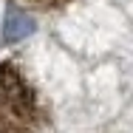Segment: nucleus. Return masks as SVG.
Listing matches in <instances>:
<instances>
[{"mask_svg": "<svg viewBox=\"0 0 133 133\" xmlns=\"http://www.w3.org/2000/svg\"><path fill=\"white\" fill-rule=\"evenodd\" d=\"M37 31V20L34 14L23 9L17 0L6 3V14H3V28H0V45L9 48V45H17L23 43L26 37H31Z\"/></svg>", "mask_w": 133, "mask_h": 133, "instance_id": "obj_2", "label": "nucleus"}, {"mask_svg": "<svg viewBox=\"0 0 133 133\" xmlns=\"http://www.w3.org/2000/svg\"><path fill=\"white\" fill-rule=\"evenodd\" d=\"M28 6H34V9H59V6H65V3H71V0H23Z\"/></svg>", "mask_w": 133, "mask_h": 133, "instance_id": "obj_3", "label": "nucleus"}, {"mask_svg": "<svg viewBox=\"0 0 133 133\" xmlns=\"http://www.w3.org/2000/svg\"><path fill=\"white\" fill-rule=\"evenodd\" d=\"M45 122L37 91L14 59L0 62V133H37Z\"/></svg>", "mask_w": 133, "mask_h": 133, "instance_id": "obj_1", "label": "nucleus"}]
</instances>
